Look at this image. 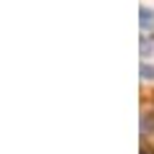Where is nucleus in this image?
I'll return each mask as SVG.
<instances>
[{
    "label": "nucleus",
    "instance_id": "obj_1",
    "mask_svg": "<svg viewBox=\"0 0 154 154\" xmlns=\"http://www.w3.org/2000/svg\"><path fill=\"white\" fill-rule=\"evenodd\" d=\"M139 21H141V33H152V28H154V11L141 8V16H139Z\"/></svg>",
    "mask_w": 154,
    "mask_h": 154
},
{
    "label": "nucleus",
    "instance_id": "obj_2",
    "mask_svg": "<svg viewBox=\"0 0 154 154\" xmlns=\"http://www.w3.org/2000/svg\"><path fill=\"white\" fill-rule=\"evenodd\" d=\"M152 131H154V118H152V113H144L141 116V136H146Z\"/></svg>",
    "mask_w": 154,
    "mask_h": 154
},
{
    "label": "nucleus",
    "instance_id": "obj_3",
    "mask_svg": "<svg viewBox=\"0 0 154 154\" xmlns=\"http://www.w3.org/2000/svg\"><path fill=\"white\" fill-rule=\"evenodd\" d=\"M141 77H154V69L146 67V64H141Z\"/></svg>",
    "mask_w": 154,
    "mask_h": 154
},
{
    "label": "nucleus",
    "instance_id": "obj_4",
    "mask_svg": "<svg viewBox=\"0 0 154 154\" xmlns=\"http://www.w3.org/2000/svg\"><path fill=\"white\" fill-rule=\"evenodd\" d=\"M141 154H154V149H141Z\"/></svg>",
    "mask_w": 154,
    "mask_h": 154
}]
</instances>
